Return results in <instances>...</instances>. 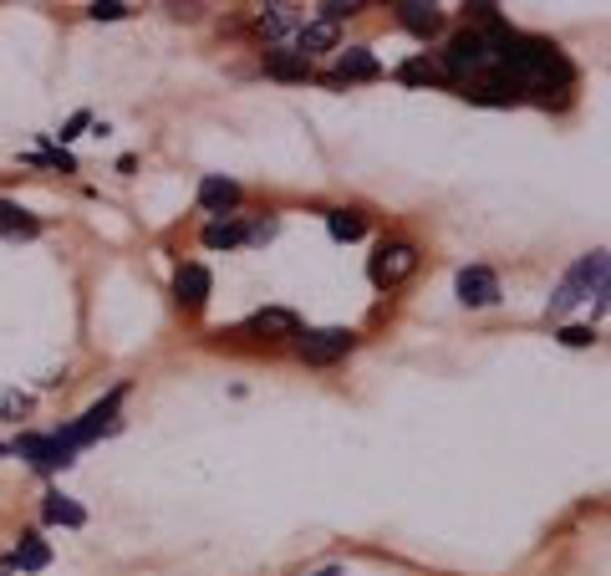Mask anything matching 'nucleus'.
Returning a JSON list of instances; mask_svg holds the SVG:
<instances>
[{"instance_id": "nucleus-8", "label": "nucleus", "mask_w": 611, "mask_h": 576, "mask_svg": "<svg viewBox=\"0 0 611 576\" xmlns=\"http://www.w3.org/2000/svg\"><path fill=\"white\" fill-rule=\"evenodd\" d=\"M250 337H301V322L296 311H285V306H265L245 322Z\"/></svg>"}, {"instance_id": "nucleus-22", "label": "nucleus", "mask_w": 611, "mask_h": 576, "mask_svg": "<svg viewBox=\"0 0 611 576\" xmlns=\"http://www.w3.org/2000/svg\"><path fill=\"white\" fill-rule=\"evenodd\" d=\"M561 342H565V347H591V342H596V332H591V327H565V332H561Z\"/></svg>"}, {"instance_id": "nucleus-11", "label": "nucleus", "mask_w": 611, "mask_h": 576, "mask_svg": "<svg viewBox=\"0 0 611 576\" xmlns=\"http://www.w3.org/2000/svg\"><path fill=\"white\" fill-rule=\"evenodd\" d=\"M336 36H342V31H336L331 21H321V16H316V21H306V26H301V31H296V41H291V51L311 62V51H331V47H336Z\"/></svg>"}, {"instance_id": "nucleus-18", "label": "nucleus", "mask_w": 611, "mask_h": 576, "mask_svg": "<svg viewBox=\"0 0 611 576\" xmlns=\"http://www.w3.org/2000/svg\"><path fill=\"white\" fill-rule=\"evenodd\" d=\"M47 561H51V551H47V541H41V536H21L11 566H16V572H47Z\"/></svg>"}, {"instance_id": "nucleus-23", "label": "nucleus", "mask_w": 611, "mask_h": 576, "mask_svg": "<svg viewBox=\"0 0 611 576\" xmlns=\"http://www.w3.org/2000/svg\"><path fill=\"white\" fill-rule=\"evenodd\" d=\"M265 240H276V220H260L245 230V245H265Z\"/></svg>"}, {"instance_id": "nucleus-1", "label": "nucleus", "mask_w": 611, "mask_h": 576, "mask_svg": "<svg viewBox=\"0 0 611 576\" xmlns=\"http://www.w3.org/2000/svg\"><path fill=\"white\" fill-rule=\"evenodd\" d=\"M586 296H596V306H607V251H591L581 255L576 266L565 271V281L550 291L546 311L550 317H565V311H576Z\"/></svg>"}, {"instance_id": "nucleus-4", "label": "nucleus", "mask_w": 611, "mask_h": 576, "mask_svg": "<svg viewBox=\"0 0 611 576\" xmlns=\"http://www.w3.org/2000/svg\"><path fill=\"white\" fill-rule=\"evenodd\" d=\"M21 459H31V470H41V475H56V470H66L72 464V449H62V444L51 439V434H21L16 444H11Z\"/></svg>"}, {"instance_id": "nucleus-20", "label": "nucleus", "mask_w": 611, "mask_h": 576, "mask_svg": "<svg viewBox=\"0 0 611 576\" xmlns=\"http://www.w3.org/2000/svg\"><path fill=\"white\" fill-rule=\"evenodd\" d=\"M31 393H21V388H0V419H26L31 413Z\"/></svg>"}, {"instance_id": "nucleus-2", "label": "nucleus", "mask_w": 611, "mask_h": 576, "mask_svg": "<svg viewBox=\"0 0 611 576\" xmlns=\"http://www.w3.org/2000/svg\"><path fill=\"white\" fill-rule=\"evenodd\" d=\"M367 271H372L378 286H403V281L418 271V251L408 240H387V245H378V255H372Z\"/></svg>"}, {"instance_id": "nucleus-3", "label": "nucleus", "mask_w": 611, "mask_h": 576, "mask_svg": "<svg viewBox=\"0 0 611 576\" xmlns=\"http://www.w3.org/2000/svg\"><path fill=\"white\" fill-rule=\"evenodd\" d=\"M296 342L306 362L327 368V362H336V357H347L357 347V332H347V327H316V332H301Z\"/></svg>"}, {"instance_id": "nucleus-19", "label": "nucleus", "mask_w": 611, "mask_h": 576, "mask_svg": "<svg viewBox=\"0 0 611 576\" xmlns=\"http://www.w3.org/2000/svg\"><path fill=\"white\" fill-rule=\"evenodd\" d=\"M327 230H331V240H342V245H347V240H362L367 235V220L357 215V209H331Z\"/></svg>"}, {"instance_id": "nucleus-5", "label": "nucleus", "mask_w": 611, "mask_h": 576, "mask_svg": "<svg viewBox=\"0 0 611 576\" xmlns=\"http://www.w3.org/2000/svg\"><path fill=\"white\" fill-rule=\"evenodd\" d=\"M463 306H495L499 302V276L489 266H463L459 281H454Z\"/></svg>"}, {"instance_id": "nucleus-6", "label": "nucleus", "mask_w": 611, "mask_h": 576, "mask_svg": "<svg viewBox=\"0 0 611 576\" xmlns=\"http://www.w3.org/2000/svg\"><path fill=\"white\" fill-rule=\"evenodd\" d=\"M372 77H382V62H378V56H372L367 47H347L342 56H336L331 87H342V82H372Z\"/></svg>"}, {"instance_id": "nucleus-15", "label": "nucleus", "mask_w": 611, "mask_h": 576, "mask_svg": "<svg viewBox=\"0 0 611 576\" xmlns=\"http://www.w3.org/2000/svg\"><path fill=\"white\" fill-rule=\"evenodd\" d=\"M265 72H270V77H281V82H306V77H311V62L285 47V51H276V56H265Z\"/></svg>"}, {"instance_id": "nucleus-12", "label": "nucleus", "mask_w": 611, "mask_h": 576, "mask_svg": "<svg viewBox=\"0 0 611 576\" xmlns=\"http://www.w3.org/2000/svg\"><path fill=\"white\" fill-rule=\"evenodd\" d=\"M0 235H5V240H36V235H41V220H36L31 209L0 200Z\"/></svg>"}, {"instance_id": "nucleus-9", "label": "nucleus", "mask_w": 611, "mask_h": 576, "mask_svg": "<svg viewBox=\"0 0 611 576\" xmlns=\"http://www.w3.org/2000/svg\"><path fill=\"white\" fill-rule=\"evenodd\" d=\"M209 271L204 266H179V276H174V296H179L183 311H199V306L209 302Z\"/></svg>"}, {"instance_id": "nucleus-24", "label": "nucleus", "mask_w": 611, "mask_h": 576, "mask_svg": "<svg viewBox=\"0 0 611 576\" xmlns=\"http://www.w3.org/2000/svg\"><path fill=\"white\" fill-rule=\"evenodd\" d=\"M82 128H87V113H77V118L66 123V133H62V143H66V138H77V133H82Z\"/></svg>"}, {"instance_id": "nucleus-7", "label": "nucleus", "mask_w": 611, "mask_h": 576, "mask_svg": "<svg viewBox=\"0 0 611 576\" xmlns=\"http://www.w3.org/2000/svg\"><path fill=\"white\" fill-rule=\"evenodd\" d=\"M234 204H240V184L225 179V174H209V179L199 184V209H209L215 220H230Z\"/></svg>"}, {"instance_id": "nucleus-16", "label": "nucleus", "mask_w": 611, "mask_h": 576, "mask_svg": "<svg viewBox=\"0 0 611 576\" xmlns=\"http://www.w3.org/2000/svg\"><path fill=\"white\" fill-rule=\"evenodd\" d=\"M397 82L438 87V82H448V77H444V67H438V62H433V56H413V62H403V67H397Z\"/></svg>"}, {"instance_id": "nucleus-21", "label": "nucleus", "mask_w": 611, "mask_h": 576, "mask_svg": "<svg viewBox=\"0 0 611 576\" xmlns=\"http://www.w3.org/2000/svg\"><path fill=\"white\" fill-rule=\"evenodd\" d=\"M123 16H128L123 0H98V5H92V21H123Z\"/></svg>"}, {"instance_id": "nucleus-13", "label": "nucleus", "mask_w": 611, "mask_h": 576, "mask_svg": "<svg viewBox=\"0 0 611 576\" xmlns=\"http://www.w3.org/2000/svg\"><path fill=\"white\" fill-rule=\"evenodd\" d=\"M397 21H403V26H408L413 36H423V41H429V36L444 26L438 5H423V0H403V5H397Z\"/></svg>"}, {"instance_id": "nucleus-17", "label": "nucleus", "mask_w": 611, "mask_h": 576, "mask_svg": "<svg viewBox=\"0 0 611 576\" xmlns=\"http://www.w3.org/2000/svg\"><path fill=\"white\" fill-rule=\"evenodd\" d=\"M204 245H209V251H234V245H245V225L240 220H209L204 225Z\"/></svg>"}, {"instance_id": "nucleus-14", "label": "nucleus", "mask_w": 611, "mask_h": 576, "mask_svg": "<svg viewBox=\"0 0 611 576\" xmlns=\"http://www.w3.org/2000/svg\"><path fill=\"white\" fill-rule=\"evenodd\" d=\"M41 515H47L51 526H66V530L87 526V510L77 505L72 495H62V490H51V495H47V505H41Z\"/></svg>"}, {"instance_id": "nucleus-10", "label": "nucleus", "mask_w": 611, "mask_h": 576, "mask_svg": "<svg viewBox=\"0 0 611 576\" xmlns=\"http://www.w3.org/2000/svg\"><path fill=\"white\" fill-rule=\"evenodd\" d=\"M301 26L306 21H301L296 5H265L260 11V36H270V41H296Z\"/></svg>"}, {"instance_id": "nucleus-25", "label": "nucleus", "mask_w": 611, "mask_h": 576, "mask_svg": "<svg viewBox=\"0 0 611 576\" xmlns=\"http://www.w3.org/2000/svg\"><path fill=\"white\" fill-rule=\"evenodd\" d=\"M316 576H347V572H342V566H327V572H316Z\"/></svg>"}, {"instance_id": "nucleus-26", "label": "nucleus", "mask_w": 611, "mask_h": 576, "mask_svg": "<svg viewBox=\"0 0 611 576\" xmlns=\"http://www.w3.org/2000/svg\"><path fill=\"white\" fill-rule=\"evenodd\" d=\"M0 455H11V444H0Z\"/></svg>"}]
</instances>
